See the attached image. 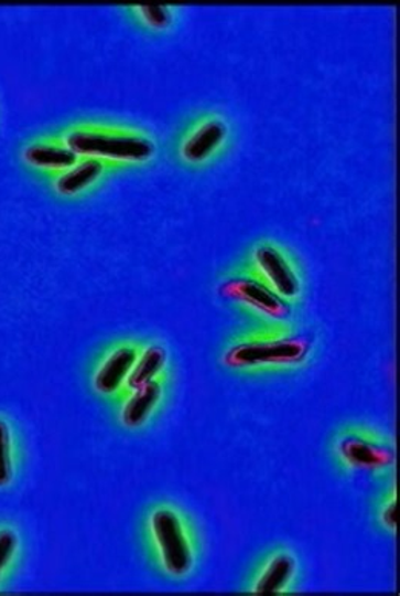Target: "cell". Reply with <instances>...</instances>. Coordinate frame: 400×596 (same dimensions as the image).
Returning a JSON list of instances; mask_svg holds the SVG:
<instances>
[{
    "label": "cell",
    "mask_w": 400,
    "mask_h": 596,
    "mask_svg": "<svg viewBox=\"0 0 400 596\" xmlns=\"http://www.w3.org/2000/svg\"><path fill=\"white\" fill-rule=\"evenodd\" d=\"M380 521L386 525V529L396 532V524H398V505H396V497L388 499L386 504L380 509Z\"/></svg>",
    "instance_id": "cell-17"
},
{
    "label": "cell",
    "mask_w": 400,
    "mask_h": 596,
    "mask_svg": "<svg viewBox=\"0 0 400 596\" xmlns=\"http://www.w3.org/2000/svg\"><path fill=\"white\" fill-rule=\"evenodd\" d=\"M339 458L357 470H380L393 462V451L388 445L363 433H348L337 444Z\"/></svg>",
    "instance_id": "cell-5"
},
{
    "label": "cell",
    "mask_w": 400,
    "mask_h": 596,
    "mask_svg": "<svg viewBox=\"0 0 400 596\" xmlns=\"http://www.w3.org/2000/svg\"><path fill=\"white\" fill-rule=\"evenodd\" d=\"M104 166L99 160H89L76 162L73 168L65 170L56 180V191L61 195H76L89 188L102 173Z\"/></svg>",
    "instance_id": "cell-12"
},
{
    "label": "cell",
    "mask_w": 400,
    "mask_h": 596,
    "mask_svg": "<svg viewBox=\"0 0 400 596\" xmlns=\"http://www.w3.org/2000/svg\"><path fill=\"white\" fill-rule=\"evenodd\" d=\"M23 161L39 169L68 170L76 164L77 155L67 146L36 142L23 150Z\"/></svg>",
    "instance_id": "cell-11"
},
{
    "label": "cell",
    "mask_w": 400,
    "mask_h": 596,
    "mask_svg": "<svg viewBox=\"0 0 400 596\" xmlns=\"http://www.w3.org/2000/svg\"><path fill=\"white\" fill-rule=\"evenodd\" d=\"M134 391L122 412V422L130 428L145 424L162 397V386L156 381L145 383Z\"/></svg>",
    "instance_id": "cell-10"
},
{
    "label": "cell",
    "mask_w": 400,
    "mask_h": 596,
    "mask_svg": "<svg viewBox=\"0 0 400 596\" xmlns=\"http://www.w3.org/2000/svg\"><path fill=\"white\" fill-rule=\"evenodd\" d=\"M15 547H18V538L14 532L0 530V572L13 560Z\"/></svg>",
    "instance_id": "cell-16"
},
{
    "label": "cell",
    "mask_w": 400,
    "mask_h": 596,
    "mask_svg": "<svg viewBox=\"0 0 400 596\" xmlns=\"http://www.w3.org/2000/svg\"><path fill=\"white\" fill-rule=\"evenodd\" d=\"M150 529L166 574L176 578L188 575L196 563V547L184 518L170 507H161L151 513Z\"/></svg>",
    "instance_id": "cell-3"
},
{
    "label": "cell",
    "mask_w": 400,
    "mask_h": 596,
    "mask_svg": "<svg viewBox=\"0 0 400 596\" xmlns=\"http://www.w3.org/2000/svg\"><path fill=\"white\" fill-rule=\"evenodd\" d=\"M65 146L91 160L143 162L154 155V145L142 135L100 129H76L65 137Z\"/></svg>",
    "instance_id": "cell-2"
},
{
    "label": "cell",
    "mask_w": 400,
    "mask_h": 596,
    "mask_svg": "<svg viewBox=\"0 0 400 596\" xmlns=\"http://www.w3.org/2000/svg\"><path fill=\"white\" fill-rule=\"evenodd\" d=\"M13 476L11 464V437L6 422L0 419V487H6Z\"/></svg>",
    "instance_id": "cell-14"
},
{
    "label": "cell",
    "mask_w": 400,
    "mask_h": 596,
    "mask_svg": "<svg viewBox=\"0 0 400 596\" xmlns=\"http://www.w3.org/2000/svg\"><path fill=\"white\" fill-rule=\"evenodd\" d=\"M225 292L236 301L267 316L283 317L290 311L285 300L275 296L262 281L255 278H235L225 285Z\"/></svg>",
    "instance_id": "cell-6"
},
{
    "label": "cell",
    "mask_w": 400,
    "mask_h": 596,
    "mask_svg": "<svg viewBox=\"0 0 400 596\" xmlns=\"http://www.w3.org/2000/svg\"><path fill=\"white\" fill-rule=\"evenodd\" d=\"M166 363V352L162 347H150L145 350L141 358L138 359L133 371H131L130 377H128V385L130 389H139V386L145 385L156 379L159 373H162L163 366Z\"/></svg>",
    "instance_id": "cell-13"
},
{
    "label": "cell",
    "mask_w": 400,
    "mask_h": 596,
    "mask_svg": "<svg viewBox=\"0 0 400 596\" xmlns=\"http://www.w3.org/2000/svg\"><path fill=\"white\" fill-rule=\"evenodd\" d=\"M309 351L310 344L302 337L260 334L248 337L228 348L224 363L236 370L290 366L304 362Z\"/></svg>",
    "instance_id": "cell-1"
},
{
    "label": "cell",
    "mask_w": 400,
    "mask_h": 596,
    "mask_svg": "<svg viewBox=\"0 0 400 596\" xmlns=\"http://www.w3.org/2000/svg\"><path fill=\"white\" fill-rule=\"evenodd\" d=\"M0 574H2V572H0Z\"/></svg>",
    "instance_id": "cell-18"
},
{
    "label": "cell",
    "mask_w": 400,
    "mask_h": 596,
    "mask_svg": "<svg viewBox=\"0 0 400 596\" xmlns=\"http://www.w3.org/2000/svg\"><path fill=\"white\" fill-rule=\"evenodd\" d=\"M136 11H138V15L142 19V22L147 26H150V29L163 30L170 26L171 21H173V13H171L169 7L143 6L136 8Z\"/></svg>",
    "instance_id": "cell-15"
},
{
    "label": "cell",
    "mask_w": 400,
    "mask_h": 596,
    "mask_svg": "<svg viewBox=\"0 0 400 596\" xmlns=\"http://www.w3.org/2000/svg\"><path fill=\"white\" fill-rule=\"evenodd\" d=\"M298 564L291 553L275 552L260 567L252 592L256 594H281L296 578Z\"/></svg>",
    "instance_id": "cell-8"
},
{
    "label": "cell",
    "mask_w": 400,
    "mask_h": 596,
    "mask_svg": "<svg viewBox=\"0 0 400 596\" xmlns=\"http://www.w3.org/2000/svg\"><path fill=\"white\" fill-rule=\"evenodd\" d=\"M138 359V350L133 347H120L112 351L97 371L96 390L102 394L116 393L130 377Z\"/></svg>",
    "instance_id": "cell-9"
},
{
    "label": "cell",
    "mask_w": 400,
    "mask_h": 596,
    "mask_svg": "<svg viewBox=\"0 0 400 596\" xmlns=\"http://www.w3.org/2000/svg\"><path fill=\"white\" fill-rule=\"evenodd\" d=\"M227 124L219 118L205 119L186 137L182 145V158L192 164L207 161L227 138Z\"/></svg>",
    "instance_id": "cell-7"
},
{
    "label": "cell",
    "mask_w": 400,
    "mask_h": 596,
    "mask_svg": "<svg viewBox=\"0 0 400 596\" xmlns=\"http://www.w3.org/2000/svg\"><path fill=\"white\" fill-rule=\"evenodd\" d=\"M252 263H255L258 280L270 288L275 296L285 301L299 297L302 288L301 278H299L296 266L281 247L270 245V243L256 247Z\"/></svg>",
    "instance_id": "cell-4"
}]
</instances>
